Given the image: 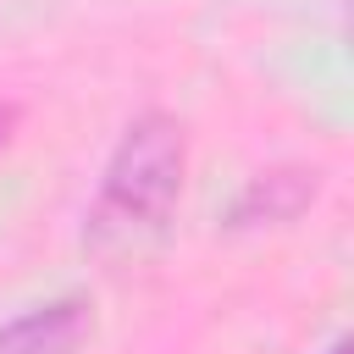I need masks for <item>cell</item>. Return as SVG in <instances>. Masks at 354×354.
Masks as SVG:
<instances>
[{
	"mask_svg": "<svg viewBox=\"0 0 354 354\" xmlns=\"http://www.w3.org/2000/svg\"><path fill=\"white\" fill-rule=\"evenodd\" d=\"M183 171H188V133H183V122L166 116V111L133 116L122 127L105 171H100L88 221H83L88 249L105 254V260L144 254L171 227V210L183 199Z\"/></svg>",
	"mask_w": 354,
	"mask_h": 354,
	"instance_id": "obj_1",
	"label": "cell"
},
{
	"mask_svg": "<svg viewBox=\"0 0 354 354\" xmlns=\"http://www.w3.org/2000/svg\"><path fill=\"white\" fill-rule=\"evenodd\" d=\"M94 337V304L83 293H61L0 321V354H83Z\"/></svg>",
	"mask_w": 354,
	"mask_h": 354,
	"instance_id": "obj_2",
	"label": "cell"
},
{
	"mask_svg": "<svg viewBox=\"0 0 354 354\" xmlns=\"http://www.w3.org/2000/svg\"><path fill=\"white\" fill-rule=\"evenodd\" d=\"M315 194H321V171H304V166H271V171H260V177L243 183V194H238L232 210H227V227H232V232L282 227V221L304 216Z\"/></svg>",
	"mask_w": 354,
	"mask_h": 354,
	"instance_id": "obj_3",
	"label": "cell"
},
{
	"mask_svg": "<svg viewBox=\"0 0 354 354\" xmlns=\"http://www.w3.org/2000/svg\"><path fill=\"white\" fill-rule=\"evenodd\" d=\"M11 127H17V111H11V105H0V149L11 144Z\"/></svg>",
	"mask_w": 354,
	"mask_h": 354,
	"instance_id": "obj_4",
	"label": "cell"
},
{
	"mask_svg": "<svg viewBox=\"0 0 354 354\" xmlns=\"http://www.w3.org/2000/svg\"><path fill=\"white\" fill-rule=\"evenodd\" d=\"M332 354H348V343H337V348H332Z\"/></svg>",
	"mask_w": 354,
	"mask_h": 354,
	"instance_id": "obj_5",
	"label": "cell"
}]
</instances>
